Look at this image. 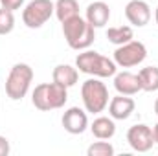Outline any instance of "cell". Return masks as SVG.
Listing matches in <instances>:
<instances>
[{
	"label": "cell",
	"mask_w": 158,
	"mask_h": 156,
	"mask_svg": "<svg viewBox=\"0 0 158 156\" xmlns=\"http://www.w3.org/2000/svg\"><path fill=\"white\" fill-rule=\"evenodd\" d=\"M68 101V88L52 81V83H40L31 92V103L37 110L48 112L63 109Z\"/></svg>",
	"instance_id": "obj_1"
},
{
	"label": "cell",
	"mask_w": 158,
	"mask_h": 156,
	"mask_svg": "<svg viewBox=\"0 0 158 156\" xmlns=\"http://www.w3.org/2000/svg\"><path fill=\"white\" fill-rule=\"evenodd\" d=\"M76 68L79 72L92 76V77H114V74L118 72V64L114 63V59H109L94 50H83L76 57Z\"/></svg>",
	"instance_id": "obj_2"
},
{
	"label": "cell",
	"mask_w": 158,
	"mask_h": 156,
	"mask_svg": "<svg viewBox=\"0 0 158 156\" xmlns=\"http://www.w3.org/2000/svg\"><path fill=\"white\" fill-rule=\"evenodd\" d=\"M63 35H64V39H66L68 46L72 50L83 51V50H88L94 44L96 28L92 24H88L86 18L77 15V17L63 22Z\"/></svg>",
	"instance_id": "obj_3"
},
{
	"label": "cell",
	"mask_w": 158,
	"mask_h": 156,
	"mask_svg": "<svg viewBox=\"0 0 158 156\" xmlns=\"http://www.w3.org/2000/svg\"><path fill=\"white\" fill-rule=\"evenodd\" d=\"M83 107L90 114H99L109 107V88L99 77H90L81 84Z\"/></svg>",
	"instance_id": "obj_4"
},
{
	"label": "cell",
	"mask_w": 158,
	"mask_h": 156,
	"mask_svg": "<svg viewBox=\"0 0 158 156\" xmlns=\"http://www.w3.org/2000/svg\"><path fill=\"white\" fill-rule=\"evenodd\" d=\"M33 81V68L26 63H17L9 70V76L6 79V94L11 101H20L31 86Z\"/></svg>",
	"instance_id": "obj_5"
},
{
	"label": "cell",
	"mask_w": 158,
	"mask_h": 156,
	"mask_svg": "<svg viewBox=\"0 0 158 156\" xmlns=\"http://www.w3.org/2000/svg\"><path fill=\"white\" fill-rule=\"evenodd\" d=\"M55 13V4L52 0H31L22 9V22L30 30L42 28Z\"/></svg>",
	"instance_id": "obj_6"
},
{
	"label": "cell",
	"mask_w": 158,
	"mask_h": 156,
	"mask_svg": "<svg viewBox=\"0 0 158 156\" xmlns=\"http://www.w3.org/2000/svg\"><path fill=\"white\" fill-rule=\"evenodd\" d=\"M147 57V48L143 42L140 40H129L125 44L118 46L114 50V63L118 64V68H132V66H138L145 61Z\"/></svg>",
	"instance_id": "obj_7"
},
{
	"label": "cell",
	"mask_w": 158,
	"mask_h": 156,
	"mask_svg": "<svg viewBox=\"0 0 158 156\" xmlns=\"http://www.w3.org/2000/svg\"><path fill=\"white\" fill-rule=\"evenodd\" d=\"M127 143L136 153H149L155 145L153 129L145 123H136L127 130Z\"/></svg>",
	"instance_id": "obj_8"
},
{
	"label": "cell",
	"mask_w": 158,
	"mask_h": 156,
	"mask_svg": "<svg viewBox=\"0 0 158 156\" xmlns=\"http://www.w3.org/2000/svg\"><path fill=\"white\" fill-rule=\"evenodd\" d=\"M125 17L129 20V24H132L134 28H143L149 24L153 13H151V6L145 0H129L125 6Z\"/></svg>",
	"instance_id": "obj_9"
},
{
	"label": "cell",
	"mask_w": 158,
	"mask_h": 156,
	"mask_svg": "<svg viewBox=\"0 0 158 156\" xmlns=\"http://www.w3.org/2000/svg\"><path fill=\"white\" fill-rule=\"evenodd\" d=\"M61 123L68 134H83L88 129L86 110L79 109V107H70L68 110H64V114L61 117Z\"/></svg>",
	"instance_id": "obj_10"
},
{
	"label": "cell",
	"mask_w": 158,
	"mask_h": 156,
	"mask_svg": "<svg viewBox=\"0 0 158 156\" xmlns=\"http://www.w3.org/2000/svg\"><path fill=\"white\" fill-rule=\"evenodd\" d=\"M134 109H136V103H134V99H132L131 96L118 94L116 97H112V99L109 101V116L112 117V119L123 121V119H127V117L132 116Z\"/></svg>",
	"instance_id": "obj_11"
},
{
	"label": "cell",
	"mask_w": 158,
	"mask_h": 156,
	"mask_svg": "<svg viewBox=\"0 0 158 156\" xmlns=\"http://www.w3.org/2000/svg\"><path fill=\"white\" fill-rule=\"evenodd\" d=\"M114 88L118 94L123 96H136L140 90H142V83L138 74H132V72H116L114 74Z\"/></svg>",
	"instance_id": "obj_12"
},
{
	"label": "cell",
	"mask_w": 158,
	"mask_h": 156,
	"mask_svg": "<svg viewBox=\"0 0 158 156\" xmlns=\"http://www.w3.org/2000/svg\"><path fill=\"white\" fill-rule=\"evenodd\" d=\"M85 18H86L88 24H92L96 30L107 26V22H109V18H110V7H109V4H105V2H101V0L90 2V4L86 6Z\"/></svg>",
	"instance_id": "obj_13"
},
{
	"label": "cell",
	"mask_w": 158,
	"mask_h": 156,
	"mask_svg": "<svg viewBox=\"0 0 158 156\" xmlns=\"http://www.w3.org/2000/svg\"><path fill=\"white\" fill-rule=\"evenodd\" d=\"M90 130H92V134H94L98 140H110V138H114V134H116V123H114L112 117L99 116L92 121Z\"/></svg>",
	"instance_id": "obj_14"
},
{
	"label": "cell",
	"mask_w": 158,
	"mask_h": 156,
	"mask_svg": "<svg viewBox=\"0 0 158 156\" xmlns=\"http://www.w3.org/2000/svg\"><path fill=\"white\" fill-rule=\"evenodd\" d=\"M52 79H53L55 83H59V84L70 88V86H74V84L77 83L79 70L74 68V66H70V64H57V66L53 68V72H52Z\"/></svg>",
	"instance_id": "obj_15"
},
{
	"label": "cell",
	"mask_w": 158,
	"mask_h": 156,
	"mask_svg": "<svg viewBox=\"0 0 158 156\" xmlns=\"http://www.w3.org/2000/svg\"><path fill=\"white\" fill-rule=\"evenodd\" d=\"M79 15V2L77 0H57L55 2V17L59 22H66Z\"/></svg>",
	"instance_id": "obj_16"
},
{
	"label": "cell",
	"mask_w": 158,
	"mask_h": 156,
	"mask_svg": "<svg viewBox=\"0 0 158 156\" xmlns=\"http://www.w3.org/2000/svg\"><path fill=\"white\" fill-rule=\"evenodd\" d=\"M143 92H156L158 90V66H145L138 72Z\"/></svg>",
	"instance_id": "obj_17"
},
{
	"label": "cell",
	"mask_w": 158,
	"mask_h": 156,
	"mask_svg": "<svg viewBox=\"0 0 158 156\" xmlns=\"http://www.w3.org/2000/svg\"><path fill=\"white\" fill-rule=\"evenodd\" d=\"M107 39L116 46H121V44L134 39V31L131 26H114V28L107 30Z\"/></svg>",
	"instance_id": "obj_18"
},
{
	"label": "cell",
	"mask_w": 158,
	"mask_h": 156,
	"mask_svg": "<svg viewBox=\"0 0 158 156\" xmlns=\"http://www.w3.org/2000/svg\"><path fill=\"white\" fill-rule=\"evenodd\" d=\"M86 154L88 156H114V147L101 140V142H94L88 149H86Z\"/></svg>",
	"instance_id": "obj_19"
},
{
	"label": "cell",
	"mask_w": 158,
	"mask_h": 156,
	"mask_svg": "<svg viewBox=\"0 0 158 156\" xmlns=\"http://www.w3.org/2000/svg\"><path fill=\"white\" fill-rule=\"evenodd\" d=\"M15 30V15L9 9H0V35H9Z\"/></svg>",
	"instance_id": "obj_20"
},
{
	"label": "cell",
	"mask_w": 158,
	"mask_h": 156,
	"mask_svg": "<svg viewBox=\"0 0 158 156\" xmlns=\"http://www.w3.org/2000/svg\"><path fill=\"white\" fill-rule=\"evenodd\" d=\"M0 6L4 7V9H9V11H17V9H20L22 6H24V0H0Z\"/></svg>",
	"instance_id": "obj_21"
},
{
	"label": "cell",
	"mask_w": 158,
	"mask_h": 156,
	"mask_svg": "<svg viewBox=\"0 0 158 156\" xmlns=\"http://www.w3.org/2000/svg\"><path fill=\"white\" fill-rule=\"evenodd\" d=\"M11 151V145H9V140L6 136H0V156H7Z\"/></svg>",
	"instance_id": "obj_22"
},
{
	"label": "cell",
	"mask_w": 158,
	"mask_h": 156,
	"mask_svg": "<svg viewBox=\"0 0 158 156\" xmlns=\"http://www.w3.org/2000/svg\"><path fill=\"white\" fill-rule=\"evenodd\" d=\"M153 136H155V143L158 145V123L153 127Z\"/></svg>",
	"instance_id": "obj_23"
},
{
	"label": "cell",
	"mask_w": 158,
	"mask_h": 156,
	"mask_svg": "<svg viewBox=\"0 0 158 156\" xmlns=\"http://www.w3.org/2000/svg\"><path fill=\"white\" fill-rule=\"evenodd\" d=\"M155 114L158 116V97H156V101H155Z\"/></svg>",
	"instance_id": "obj_24"
},
{
	"label": "cell",
	"mask_w": 158,
	"mask_h": 156,
	"mask_svg": "<svg viewBox=\"0 0 158 156\" xmlns=\"http://www.w3.org/2000/svg\"><path fill=\"white\" fill-rule=\"evenodd\" d=\"M155 20H156V24H158V6H156V11H155Z\"/></svg>",
	"instance_id": "obj_25"
}]
</instances>
